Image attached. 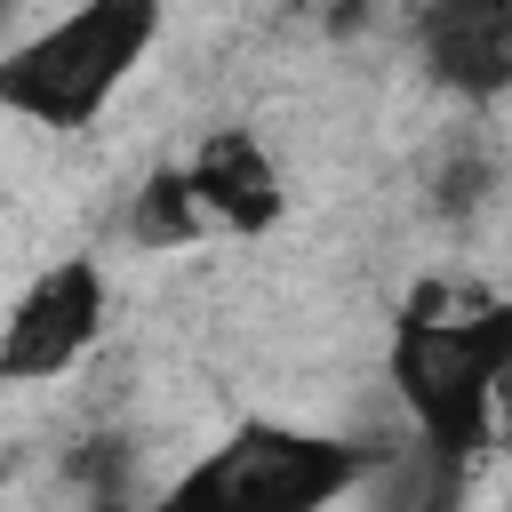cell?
Segmentation results:
<instances>
[{
    "mask_svg": "<svg viewBox=\"0 0 512 512\" xmlns=\"http://www.w3.org/2000/svg\"><path fill=\"white\" fill-rule=\"evenodd\" d=\"M384 376L416 440L472 464L496 440V416L512 400V296H488V304H456L440 288L408 296L392 320Z\"/></svg>",
    "mask_w": 512,
    "mask_h": 512,
    "instance_id": "1",
    "label": "cell"
},
{
    "mask_svg": "<svg viewBox=\"0 0 512 512\" xmlns=\"http://www.w3.org/2000/svg\"><path fill=\"white\" fill-rule=\"evenodd\" d=\"M152 40H160V0H80L72 16L0 48V112L80 136L120 96V80L152 56Z\"/></svg>",
    "mask_w": 512,
    "mask_h": 512,
    "instance_id": "2",
    "label": "cell"
},
{
    "mask_svg": "<svg viewBox=\"0 0 512 512\" xmlns=\"http://www.w3.org/2000/svg\"><path fill=\"white\" fill-rule=\"evenodd\" d=\"M368 464H376V448H360V440L256 416V424L224 432L184 480H168L152 512H328L336 496H352L368 480Z\"/></svg>",
    "mask_w": 512,
    "mask_h": 512,
    "instance_id": "3",
    "label": "cell"
},
{
    "mask_svg": "<svg viewBox=\"0 0 512 512\" xmlns=\"http://www.w3.org/2000/svg\"><path fill=\"white\" fill-rule=\"evenodd\" d=\"M104 272L88 256L48 264L0 320V384H40L64 376L72 360H88V344L104 336Z\"/></svg>",
    "mask_w": 512,
    "mask_h": 512,
    "instance_id": "4",
    "label": "cell"
},
{
    "mask_svg": "<svg viewBox=\"0 0 512 512\" xmlns=\"http://www.w3.org/2000/svg\"><path fill=\"white\" fill-rule=\"evenodd\" d=\"M416 48L440 88L504 96L512 88V0H424Z\"/></svg>",
    "mask_w": 512,
    "mask_h": 512,
    "instance_id": "5",
    "label": "cell"
},
{
    "mask_svg": "<svg viewBox=\"0 0 512 512\" xmlns=\"http://www.w3.org/2000/svg\"><path fill=\"white\" fill-rule=\"evenodd\" d=\"M184 192H192L208 232H264L280 216V168L248 128H216L184 160Z\"/></svg>",
    "mask_w": 512,
    "mask_h": 512,
    "instance_id": "6",
    "label": "cell"
},
{
    "mask_svg": "<svg viewBox=\"0 0 512 512\" xmlns=\"http://www.w3.org/2000/svg\"><path fill=\"white\" fill-rule=\"evenodd\" d=\"M368 480L384 488V512H456L464 464H456V456H440V448H424V440H408V448L376 456V464H368Z\"/></svg>",
    "mask_w": 512,
    "mask_h": 512,
    "instance_id": "7",
    "label": "cell"
},
{
    "mask_svg": "<svg viewBox=\"0 0 512 512\" xmlns=\"http://www.w3.org/2000/svg\"><path fill=\"white\" fill-rule=\"evenodd\" d=\"M200 232L208 224H200V208L184 192V168H152L144 192H136V208H128V240L136 248H192Z\"/></svg>",
    "mask_w": 512,
    "mask_h": 512,
    "instance_id": "8",
    "label": "cell"
},
{
    "mask_svg": "<svg viewBox=\"0 0 512 512\" xmlns=\"http://www.w3.org/2000/svg\"><path fill=\"white\" fill-rule=\"evenodd\" d=\"M304 8H312L320 24H336V32H344V24H360V16L376 8V0H304Z\"/></svg>",
    "mask_w": 512,
    "mask_h": 512,
    "instance_id": "9",
    "label": "cell"
},
{
    "mask_svg": "<svg viewBox=\"0 0 512 512\" xmlns=\"http://www.w3.org/2000/svg\"><path fill=\"white\" fill-rule=\"evenodd\" d=\"M96 512H128V504H96Z\"/></svg>",
    "mask_w": 512,
    "mask_h": 512,
    "instance_id": "10",
    "label": "cell"
}]
</instances>
